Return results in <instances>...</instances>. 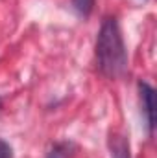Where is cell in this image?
Here are the masks:
<instances>
[{
	"label": "cell",
	"instance_id": "obj_3",
	"mask_svg": "<svg viewBox=\"0 0 157 158\" xmlns=\"http://www.w3.org/2000/svg\"><path fill=\"white\" fill-rule=\"evenodd\" d=\"M72 151H74V145L69 143V142H61V143H56L50 153L46 155V158H70L72 156Z\"/></svg>",
	"mask_w": 157,
	"mask_h": 158
},
{
	"label": "cell",
	"instance_id": "obj_2",
	"mask_svg": "<svg viewBox=\"0 0 157 158\" xmlns=\"http://www.w3.org/2000/svg\"><path fill=\"white\" fill-rule=\"evenodd\" d=\"M139 90H141V99H142V107L146 112V119H148V131L152 132L155 127V90L148 83H139Z\"/></svg>",
	"mask_w": 157,
	"mask_h": 158
},
{
	"label": "cell",
	"instance_id": "obj_5",
	"mask_svg": "<svg viewBox=\"0 0 157 158\" xmlns=\"http://www.w3.org/2000/svg\"><path fill=\"white\" fill-rule=\"evenodd\" d=\"M94 0H72V7L79 17H89L92 11Z\"/></svg>",
	"mask_w": 157,
	"mask_h": 158
},
{
	"label": "cell",
	"instance_id": "obj_6",
	"mask_svg": "<svg viewBox=\"0 0 157 158\" xmlns=\"http://www.w3.org/2000/svg\"><path fill=\"white\" fill-rule=\"evenodd\" d=\"M0 158H11V147L4 140H0Z\"/></svg>",
	"mask_w": 157,
	"mask_h": 158
},
{
	"label": "cell",
	"instance_id": "obj_4",
	"mask_svg": "<svg viewBox=\"0 0 157 158\" xmlns=\"http://www.w3.org/2000/svg\"><path fill=\"white\" fill-rule=\"evenodd\" d=\"M111 158H129V149L124 138H113L111 140Z\"/></svg>",
	"mask_w": 157,
	"mask_h": 158
},
{
	"label": "cell",
	"instance_id": "obj_1",
	"mask_svg": "<svg viewBox=\"0 0 157 158\" xmlns=\"http://www.w3.org/2000/svg\"><path fill=\"white\" fill-rule=\"evenodd\" d=\"M96 61L104 76L117 79L128 68V53L117 19H105L96 39Z\"/></svg>",
	"mask_w": 157,
	"mask_h": 158
}]
</instances>
